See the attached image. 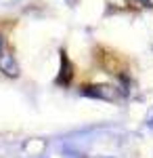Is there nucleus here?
I'll return each mask as SVG.
<instances>
[{
	"label": "nucleus",
	"mask_w": 153,
	"mask_h": 158,
	"mask_svg": "<svg viewBox=\"0 0 153 158\" xmlns=\"http://www.w3.org/2000/svg\"><path fill=\"white\" fill-rule=\"evenodd\" d=\"M80 93L86 97L105 99V101H118L120 99V89L111 85H86L80 89Z\"/></svg>",
	"instance_id": "f257e3e1"
},
{
	"label": "nucleus",
	"mask_w": 153,
	"mask_h": 158,
	"mask_svg": "<svg viewBox=\"0 0 153 158\" xmlns=\"http://www.w3.org/2000/svg\"><path fill=\"white\" fill-rule=\"evenodd\" d=\"M0 72H4L9 78H17L19 76V65L13 57V53H0Z\"/></svg>",
	"instance_id": "f03ea898"
},
{
	"label": "nucleus",
	"mask_w": 153,
	"mask_h": 158,
	"mask_svg": "<svg viewBox=\"0 0 153 158\" xmlns=\"http://www.w3.org/2000/svg\"><path fill=\"white\" fill-rule=\"evenodd\" d=\"M71 78H73V68H71L69 59L65 57V53H61V72H59V78H57V85L69 86Z\"/></svg>",
	"instance_id": "7ed1b4c3"
},
{
	"label": "nucleus",
	"mask_w": 153,
	"mask_h": 158,
	"mask_svg": "<svg viewBox=\"0 0 153 158\" xmlns=\"http://www.w3.org/2000/svg\"><path fill=\"white\" fill-rule=\"evenodd\" d=\"M2 44H4V40H2V36H0V49H2Z\"/></svg>",
	"instance_id": "20e7f679"
}]
</instances>
